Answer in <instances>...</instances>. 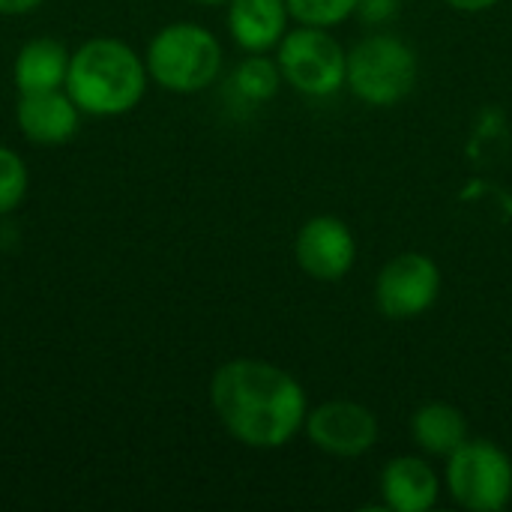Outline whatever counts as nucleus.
Wrapping results in <instances>:
<instances>
[{
  "instance_id": "nucleus-1",
  "label": "nucleus",
  "mask_w": 512,
  "mask_h": 512,
  "mask_svg": "<svg viewBox=\"0 0 512 512\" xmlns=\"http://www.w3.org/2000/svg\"><path fill=\"white\" fill-rule=\"evenodd\" d=\"M210 405L222 429L243 447L282 450L306 426L309 402L303 384L261 357H237L216 369Z\"/></svg>"
},
{
  "instance_id": "nucleus-2",
  "label": "nucleus",
  "mask_w": 512,
  "mask_h": 512,
  "mask_svg": "<svg viewBox=\"0 0 512 512\" xmlns=\"http://www.w3.org/2000/svg\"><path fill=\"white\" fill-rule=\"evenodd\" d=\"M150 75L144 57L123 39L96 36L69 54L66 93L87 117H120L141 105Z\"/></svg>"
},
{
  "instance_id": "nucleus-3",
  "label": "nucleus",
  "mask_w": 512,
  "mask_h": 512,
  "mask_svg": "<svg viewBox=\"0 0 512 512\" xmlns=\"http://www.w3.org/2000/svg\"><path fill=\"white\" fill-rule=\"evenodd\" d=\"M222 42L198 21H174L153 33L144 51L147 75L168 93H201L222 72Z\"/></svg>"
},
{
  "instance_id": "nucleus-4",
  "label": "nucleus",
  "mask_w": 512,
  "mask_h": 512,
  "mask_svg": "<svg viewBox=\"0 0 512 512\" xmlns=\"http://www.w3.org/2000/svg\"><path fill=\"white\" fill-rule=\"evenodd\" d=\"M420 78L417 51L396 33H369L348 51L345 87L369 108H393Z\"/></svg>"
},
{
  "instance_id": "nucleus-5",
  "label": "nucleus",
  "mask_w": 512,
  "mask_h": 512,
  "mask_svg": "<svg viewBox=\"0 0 512 512\" xmlns=\"http://www.w3.org/2000/svg\"><path fill=\"white\" fill-rule=\"evenodd\" d=\"M282 81L309 99H327L345 87L348 51L327 27L297 24L276 45Z\"/></svg>"
},
{
  "instance_id": "nucleus-6",
  "label": "nucleus",
  "mask_w": 512,
  "mask_h": 512,
  "mask_svg": "<svg viewBox=\"0 0 512 512\" xmlns=\"http://www.w3.org/2000/svg\"><path fill=\"white\" fill-rule=\"evenodd\" d=\"M450 498L468 512H501L512 501V459L486 438H468L444 465Z\"/></svg>"
},
{
  "instance_id": "nucleus-7",
  "label": "nucleus",
  "mask_w": 512,
  "mask_h": 512,
  "mask_svg": "<svg viewBox=\"0 0 512 512\" xmlns=\"http://www.w3.org/2000/svg\"><path fill=\"white\" fill-rule=\"evenodd\" d=\"M441 297V267L426 252L393 255L375 279V306L390 321L429 312Z\"/></svg>"
},
{
  "instance_id": "nucleus-8",
  "label": "nucleus",
  "mask_w": 512,
  "mask_h": 512,
  "mask_svg": "<svg viewBox=\"0 0 512 512\" xmlns=\"http://www.w3.org/2000/svg\"><path fill=\"white\" fill-rule=\"evenodd\" d=\"M303 432L312 447L336 459H360L366 456L381 435L378 417L372 408L351 399H330L318 408H309Z\"/></svg>"
},
{
  "instance_id": "nucleus-9",
  "label": "nucleus",
  "mask_w": 512,
  "mask_h": 512,
  "mask_svg": "<svg viewBox=\"0 0 512 512\" xmlns=\"http://www.w3.org/2000/svg\"><path fill=\"white\" fill-rule=\"evenodd\" d=\"M294 261L315 282H339L357 264V237L345 219L318 213L300 225L294 237Z\"/></svg>"
},
{
  "instance_id": "nucleus-10",
  "label": "nucleus",
  "mask_w": 512,
  "mask_h": 512,
  "mask_svg": "<svg viewBox=\"0 0 512 512\" xmlns=\"http://www.w3.org/2000/svg\"><path fill=\"white\" fill-rule=\"evenodd\" d=\"M15 123L30 144L57 147V144H66L78 132L81 108L72 102L66 87L27 90V93H18Z\"/></svg>"
},
{
  "instance_id": "nucleus-11",
  "label": "nucleus",
  "mask_w": 512,
  "mask_h": 512,
  "mask_svg": "<svg viewBox=\"0 0 512 512\" xmlns=\"http://www.w3.org/2000/svg\"><path fill=\"white\" fill-rule=\"evenodd\" d=\"M381 507L393 512H429L441 498V477L423 456H396L384 465Z\"/></svg>"
},
{
  "instance_id": "nucleus-12",
  "label": "nucleus",
  "mask_w": 512,
  "mask_h": 512,
  "mask_svg": "<svg viewBox=\"0 0 512 512\" xmlns=\"http://www.w3.org/2000/svg\"><path fill=\"white\" fill-rule=\"evenodd\" d=\"M225 9L228 33L246 54H267L288 33L291 12L285 0H231Z\"/></svg>"
},
{
  "instance_id": "nucleus-13",
  "label": "nucleus",
  "mask_w": 512,
  "mask_h": 512,
  "mask_svg": "<svg viewBox=\"0 0 512 512\" xmlns=\"http://www.w3.org/2000/svg\"><path fill=\"white\" fill-rule=\"evenodd\" d=\"M411 438L426 456L450 459L471 438V429L462 408L450 402H426L411 417Z\"/></svg>"
},
{
  "instance_id": "nucleus-14",
  "label": "nucleus",
  "mask_w": 512,
  "mask_h": 512,
  "mask_svg": "<svg viewBox=\"0 0 512 512\" xmlns=\"http://www.w3.org/2000/svg\"><path fill=\"white\" fill-rule=\"evenodd\" d=\"M66 72H69V48L51 36H36L24 42L12 63V81L18 93L63 87Z\"/></svg>"
},
{
  "instance_id": "nucleus-15",
  "label": "nucleus",
  "mask_w": 512,
  "mask_h": 512,
  "mask_svg": "<svg viewBox=\"0 0 512 512\" xmlns=\"http://www.w3.org/2000/svg\"><path fill=\"white\" fill-rule=\"evenodd\" d=\"M282 72L276 57L267 54H249L237 69H234V90L246 102H267L279 93L282 87Z\"/></svg>"
},
{
  "instance_id": "nucleus-16",
  "label": "nucleus",
  "mask_w": 512,
  "mask_h": 512,
  "mask_svg": "<svg viewBox=\"0 0 512 512\" xmlns=\"http://www.w3.org/2000/svg\"><path fill=\"white\" fill-rule=\"evenodd\" d=\"M291 21L306 27H339L357 15L360 0H285Z\"/></svg>"
},
{
  "instance_id": "nucleus-17",
  "label": "nucleus",
  "mask_w": 512,
  "mask_h": 512,
  "mask_svg": "<svg viewBox=\"0 0 512 512\" xmlns=\"http://www.w3.org/2000/svg\"><path fill=\"white\" fill-rule=\"evenodd\" d=\"M27 186H30L27 162L12 147L0 144V216H9L24 204Z\"/></svg>"
},
{
  "instance_id": "nucleus-18",
  "label": "nucleus",
  "mask_w": 512,
  "mask_h": 512,
  "mask_svg": "<svg viewBox=\"0 0 512 512\" xmlns=\"http://www.w3.org/2000/svg\"><path fill=\"white\" fill-rule=\"evenodd\" d=\"M399 12V0H360L357 18L366 24H387Z\"/></svg>"
},
{
  "instance_id": "nucleus-19",
  "label": "nucleus",
  "mask_w": 512,
  "mask_h": 512,
  "mask_svg": "<svg viewBox=\"0 0 512 512\" xmlns=\"http://www.w3.org/2000/svg\"><path fill=\"white\" fill-rule=\"evenodd\" d=\"M450 9H456V12H468V15H477V12H486V9H492V6H498L501 0H444Z\"/></svg>"
},
{
  "instance_id": "nucleus-20",
  "label": "nucleus",
  "mask_w": 512,
  "mask_h": 512,
  "mask_svg": "<svg viewBox=\"0 0 512 512\" xmlns=\"http://www.w3.org/2000/svg\"><path fill=\"white\" fill-rule=\"evenodd\" d=\"M39 6L42 0H0V15H27Z\"/></svg>"
},
{
  "instance_id": "nucleus-21",
  "label": "nucleus",
  "mask_w": 512,
  "mask_h": 512,
  "mask_svg": "<svg viewBox=\"0 0 512 512\" xmlns=\"http://www.w3.org/2000/svg\"><path fill=\"white\" fill-rule=\"evenodd\" d=\"M195 3H201V6H228L231 0H195Z\"/></svg>"
}]
</instances>
